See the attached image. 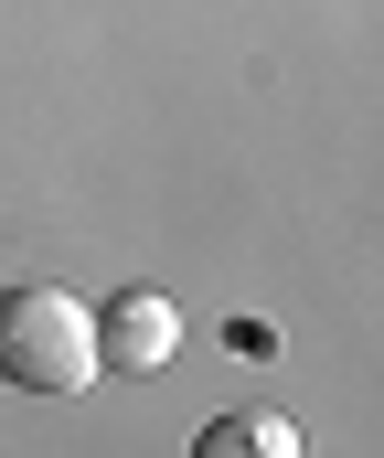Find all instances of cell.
<instances>
[{
	"mask_svg": "<svg viewBox=\"0 0 384 458\" xmlns=\"http://www.w3.org/2000/svg\"><path fill=\"white\" fill-rule=\"evenodd\" d=\"M0 384L21 394H86L97 384V310L54 277L0 288Z\"/></svg>",
	"mask_w": 384,
	"mask_h": 458,
	"instance_id": "1",
	"label": "cell"
},
{
	"mask_svg": "<svg viewBox=\"0 0 384 458\" xmlns=\"http://www.w3.org/2000/svg\"><path fill=\"white\" fill-rule=\"evenodd\" d=\"M171 352H182V310L160 288H118L97 310V373H160Z\"/></svg>",
	"mask_w": 384,
	"mask_h": 458,
	"instance_id": "2",
	"label": "cell"
},
{
	"mask_svg": "<svg viewBox=\"0 0 384 458\" xmlns=\"http://www.w3.org/2000/svg\"><path fill=\"white\" fill-rule=\"evenodd\" d=\"M192 458H299V427L288 416H214L192 437Z\"/></svg>",
	"mask_w": 384,
	"mask_h": 458,
	"instance_id": "3",
	"label": "cell"
}]
</instances>
